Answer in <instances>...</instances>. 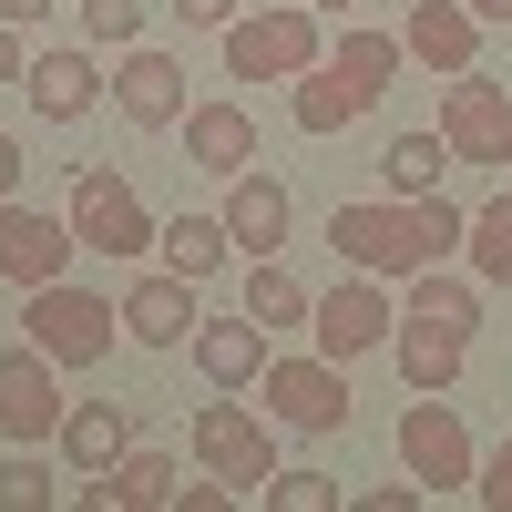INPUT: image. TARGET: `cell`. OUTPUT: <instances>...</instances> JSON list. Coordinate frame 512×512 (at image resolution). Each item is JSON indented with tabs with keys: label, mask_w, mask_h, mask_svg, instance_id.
Returning a JSON list of instances; mask_svg holds the SVG:
<instances>
[{
	"label": "cell",
	"mask_w": 512,
	"mask_h": 512,
	"mask_svg": "<svg viewBox=\"0 0 512 512\" xmlns=\"http://www.w3.org/2000/svg\"><path fill=\"white\" fill-rule=\"evenodd\" d=\"M461 236H472V216L451 195H359L328 216L338 267H369V277H420L441 256H461Z\"/></svg>",
	"instance_id": "6da1fadb"
},
{
	"label": "cell",
	"mask_w": 512,
	"mask_h": 512,
	"mask_svg": "<svg viewBox=\"0 0 512 512\" xmlns=\"http://www.w3.org/2000/svg\"><path fill=\"white\" fill-rule=\"evenodd\" d=\"M400 31H349L338 52H318L308 72L287 82V113H297V134H349L359 113H379V93L400 82Z\"/></svg>",
	"instance_id": "7a4b0ae2"
},
{
	"label": "cell",
	"mask_w": 512,
	"mask_h": 512,
	"mask_svg": "<svg viewBox=\"0 0 512 512\" xmlns=\"http://www.w3.org/2000/svg\"><path fill=\"white\" fill-rule=\"evenodd\" d=\"M31 349H52V369H103V349L123 338V308H103L93 287H72V277H52V287H31Z\"/></svg>",
	"instance_id": "3957f363"
},
{
	"label": "cell",
	"mask_w": 512,
	"mask_h": 512,
	"mask_svg": "<svg viewBox=\"0 0 512 512\" xmlns=\"http://www.w3.org/2000/svg\"><path fill=\"white\" fill-rule=\"evenodd\" d=\"M72 236L93 246V256H144L164 226L144 216L134 175H113V164H82V175H72Z\"/></svg>",
	"instance_id": "277c9868"
},
{
	"label": "cell",
	"mask_w": 512,
	"mask_h": 512,
	"mask_svg": "<svg viewBox=\"0 0 512 512\" xmlns=\"http://www.w3.org/2000/svg\"><path fill=\"white\" fill-rule=\"evenodd\" d=\"M441 144H451V164H512V82L451 72L441 82Z\"/></svg>",
	"instance_id": "5b68a950"
},
{
	"label": "cell",
	"mask_w": 512,
	"mask_h": 512,
	"mask_svg": "<svg viewBox=\"0 0 512 512\" xmlns=\"http://www.w3.org/2000/svg\"><path fill=\"white\" fill-rule=\"evenodd\" d=\"M318 62V11H236L226 21V72L236 82H297Z\"/></svg>",
	"instance_id": "8992f818"
},
{
	"label": "cell",
	"mask_w": 512,
	"mask_h": 512,
	"mask_svg": "<svg viewBox=\"0 0 512 512\" xmlns=\"http://www.w3.org/2000/svg\"><path fill=\"white\" fill-rule=\"evenodd\" d=\"M308 328H318V359H369V349H390V328H400V308H390V287H379L369 267H349L318 308H308Z\"/></svg>",
	"instance_id": "52a82bcc"
},
{
	"label": "cell",
	"mask_w": 512,
	"mask_h": 512,
	"mask_svg": "<svg viewBox=\"0 0 512 512\" xmlns=\"http://www.w3.org/2000/svg\"><path fill=\"white\" fill-rule=\"evenodd\" d=\"M195 461H205V472H226L246 502L277 482V441H267V420H256L246 400H205V410H195Z\"/></svg>",
	"instance_id": "ba28073f"
},
{
	"label": "cell",
	"mask_w": 512,
	"mask_h": 512,
	"mask_svg": "<svg viewBox=\"0 0 512 512\" xmlns=\"http://www.w3.org/2000/svg\"><path fill=\"white\" fill-rule=\"evenodd\" d=\"M400 461H410V482H431V492H472V431H461V410L441 400V390H420L410 410H400Z\"/></svg>",
	"instance_id": "9c48e42d"
},
{
	"label": "cell",
	"mask_w": 512,
	"mask_h": 512,
	"mask_svg": "<svg viewBox=\"0 0 512 512\" xmlns=\"http://www.w3.org/2000/svg\"><path fill=\"white\" fill-rule=\"evenodd\" d=\"M349 369L338 359H267V420L277 431H349Z\"/></svg>",
	"instance_id": "30bf717a"
},
{
	"label": "cell",
	"mask_w": 512,
	"mask_h": 512,
	"mask_svg": "<svg viewBox=\"0 0 512 512\" xmlns=\"http://www.w3.org/2000/svg\"><path fill=\"white\" fill-rule=\"evenodd\" d=\"M113 113L134 123V134H175V123H185V62L154 52V41H123V62H113Z\"/></svg>",
	"instance_id": "8fae6325"
},
{
	"label": "cell",
	"mask_w": 512,
	"mask_h": 512,
	"mask_svg": "<svg viewBox=\"0 0 512 512\" xmlns=\"http://www.w3.org/2000/svg\"><path fill=\"white\" fill-rule=\"evenodd\" d=\"M62 379H52V349H0V431L11 441H62Z\"/></svg>",
	"instance_id": "7c38bea8"
},
{
	"label": "cell",
	"mask_w": 512,
	"mask_h": 512,
	"mask_svg": "<svg viewBox=\"0 0 512 512\" xmlns=\"http://www.w3.org/2000/svg\"><path fill=\"white\" fill-rule=\"evenodd\" d=\"M72 246H82V236H72V216H31L21 195L0 205V277H11L21 297H31V287H52V277L72 267Z\"/></svg>",
	"instance_id": "4fadbf2b"
},
{
	"label": "cell",
	"mask_w": 512,
	"mask_h": 512,
	"mask_svg": "<svg viewBox=\"0 0 512 512\" xmlns=\"http://www.w3.org/2000/svg\"><path fill=\"white\" fill-rule=\"evenodd\" d=\"M400 52L431 62V72H482V11H472V0H410Z\"/></svg>",
	"instance_id": "5bb4252c"
},
{
	"label": "cell",
	"mask_w": 512,
	"mask_h": 512,
	"mask_svg": "<svg viewBox=\"0 0 512 512\" xmlns=\"http://www.w3.org/2000/svg\"><path fill=\"white\" fill-rule=\"evenodd\" d=\"M123 338H134V349H185L195 338V277H134L123 287Z\"/></svg>",
	"instance_id": "9a60e30c"
},
{
	"label": "cell",
	"mask_w": 512,
	"mask_h": 512,
	"mask_svg": "<svg viewBox=\"0 0 512 512\" xmlns=\"http://www.w3.org/2000/svg\"><path fill=\"white\" fill-rule=\"evenodd\" d=\"M287 226H297V205H287V185L277 175H226V236L246 246V256H287Z\"/></svg>",
	"instance_id": "2e32d148"
},
{
	"label": "cell",
	"mask_w": 512,
	"mask_h": 512,
	"mask_svg": "<svg viewBox=\"0 0 512 512\" xmlns=\"http://www.w3.org/2000/svg\"><path fill=\"white\" fill-rule=\"evenodd\" d=\"M21 93H31V113H41V123H82V113L103 103V72H93V52H31Z\"/></svg>",
	"instance_id": "e0dca14e"
},
{
	"label": "cell",
	"mask_w": 512,
	"mask_h": 512,
	"mask_svg": "<svg viewBox=\"0 0 512 512\" xmlns=\"http://www.w3.org/2000/svg\"><path fill=\"white\" fill-rule=\"evenodd\" d=\"M390 349H400V379H410V390H451V379H461V359H472V338H461V328H441V318H420V308H400Z\"/></svg>",
	"instance_id": "ac0fdd59"
},
{
	"label": "cell",
	"mask_w": 512,
	"mask_h": 512,
	"mask_svg": "<svg viewBox=\"0 0 512 512\" xmlns=\"http://www.w3.org/2000/svg\"><path fill=\"white\" fill-rule=\"evenodd\" d=\"M195 369L216 379V390H246V379H267V328L246 308L236 318H195Z\"/></svg>",
	"instance_id": "d6986e66"
},
{
	"label": "cell",
	"mask_w": 512,
	"mask_h": 512,
	"mask_svg": "<svg viewBox=\"0 0 512 512\" xmlns=\"http://www.w3.org/2000/svg\"><path fill=\"white\" fill-rule=\"evenodd\" d=\"M123 451H134V410L123 400H72L62 410V461L72 472H113Z\"/></svg>",
	"instance_id": "ffe728a7"
},
{
	"label": "cell",
	"mask_w": 512,
	"mask_h": 512,
	"mask_svg": "<svg viewBox=\"0 0 512 512\" xmlns=\"http://www.w3.org/2000/svg\"><path fill=\"white\" fill-rule=\"evenodd\" d=\"M246 154H256L246 103H185V164H205V175H246Z\"/></svg>",
	"instance_id": "44dd1931"
},
{
	"label": "cell",
	"mask_w": 512,
	"mask_h": 512,
	"mask_svg": "<svg viewBox=\"0 0 512 512\" xmlns=\"http://www.w3.org/2000/svg\"><path fill=\"white\" fill-rule=\"evenodd\" d=\"M441 175H451V144L420 123V134H390V154H379V185L390 195H441Z\"/></svg>",
	"instance_id": "7402d4cb"
},
{
	"label": "cell",
	"mask_w": 512,
	"mask_h": 512,
	"mask_svg": "<svg viewBox=\"0 0 512 512\" xmlns=\"http://www.w3.org/2000/svg\"><path fill=\"white\" fill-rule=\"evenodd\" d=\"M154 246H164V267H175V277H195V287H205V277H216L226 256H236V236H226V216H175V226H164Z\"/></svg>",
	"instance_id": "603a6c76"
},
{
	"label": "cell",
	"mask_w": 512,
	"mask_h": 512,
	"mask_svg": "<svg viewBox=\"0 0 512 512\" xmlns=\"http://www.w3.org/2000/svg\"><path fill=\"white\" fill-rule=\"evenodd\" d=\"M308 308H318V297L297 287V277L277 267V256H256V277H246V318L277 338V328H308Z\"/></svg>",
	"instance_id": "cb8c5ba5"
},
{
	"label": "cell",
	"mask_w": 512,
	"mask_h": 512,
	"mask_svg": "<svg viewBox=\"0 0 512 512\" xmlns=\"http://www.w3.org/2000/svg\"><path fill=\"white\" fill-rule=\"evenodd\" d=\"M400 308H420V318H441V328L472 338V328H482V277H441V267H420Z\"/></svg>",
	"instance_id": "d4e9b609"
},
{
	"label": "cell",
	"mask_w": 512,
	"mask_h": 512,
	"mask_svg": "<svg viewBox=\"0 0 512 512\" xmlns=\"http://www.w3.org/2000/svg\"><path fill=\"white\" fill-rule=\"evenodd\" d=\"M461 256H472V277H482V287H512V195H492L482 216H472Z\"/></svg>",
	"instance_id": "484cf974"
},
{
	"label": "cell",
	"mask_w": 512,
	"mask_h": 512,
	"mask_svg": "<svg viewBox=\"0 0 512 512\" xmlns=\"http://www.w3.org/2000/svg\"><path fill=\"white\" fill-rule=\"evenodd\" d=\"M41 502H62V472L31 441H11V461H0V512H41Z\"/></svg>",
	"instance_id": "4316f807"
},
{
	"label": "cell",
	"mask_w": 512,
	"mask_h": 512,
	"mask_svg": "<svg viewBox=\"0 0 512 512\" xmlns=\"http://www.w3.org/2000/svg\"><path fill=\"white\" fill-rule=\"evenodd\" d=\"M256 502H267V512H338V502H349V492H338L328 472H277V482L256 492Z\"/></svg>",
	"instance_id": "83f0119b"
},
{
	"label": "cell",
	"mask_w": 512,
	"mask_h": 512,
	"mask_svg": "<svg viewBox=\"0 0 512 512\" xmlns=\"http://www.w3.org/2000/svg\"><path fill=\"white\" fill-rule=\"evenodd\" d=\"M82 31L123 52V41H144V0H82Z\"/></svg>",
	"instance_id": "f1b7e54d"
},
{
	"label": "cell",
	"mask_w": 512,
	"mask_h": 512,
	"mask_svg": "<svg viewBox=\"0 0 512 512\" xmlns=\"http://www.w3.org/2000/svg\"><path fill=\"white\" fill-rule=\"evenodd\" d=\"M226 502H246L226 472H205V482H175V502H164V512H226Z\"/></svg>",
	"instance_id": "f546056e"
},
{
	"label": "cell",
	"mask_w": 512,
	"mask_h": 512,
	"mask_svg": "<svg viewBox=\"0 0 512 512\" xmlns=\"http://www.w3.org/2000/svg\"><path fill=\"white\" fill-rule=\"evenodd\" d=\"M472 492H482V502H492V512H512V441H502V451H492V461H482V472H472Z\"/></svg>",
	"instance_id": "4dcf8cb0"
},
{
	"label": "cell",
	"mask_w": 512,
	"mask_h": 512,
	"mask_svg": "<svg viewBox=\"0 0 512 512\" xmlns=\"http://www.w3.org/2000/svg\"><path fill=\"white\" fill-rule=\"evenodd\" d=\"M175 21H185V31H226L236 0H175Z\"/></svg>",
	"instance_id": "1f68e13d"
},
{
	"label": "cell",
	"mask_w": 512,
	"mask_h": 512,
	"mask_svg": "<svg viewBox=\"0 0 512 512\" xmlns=\"http://www.w3.org/2000/svg\"><path fill=\"white\" fill-rule=\"evenodd\" d=\"M369 512H420V482H379V492H359Z\"/></svg>",
	"instance_id": "d6a6232c"
},
{
	"label": "cell",
	"mask_w": 512,
	"mask_h": 512,
	"mask_svg": "<svg viewBox=\"0 0 512 512\" xmlns=\"http://www.w3.org/2000/svg\"><path fill=\"white\" fill-rule=\"evenodd\" d=\"M31 62H21V21H0V82H21Z\"/></svg>",
	"instance_id": "836d02e7"
},
{
	"label": "cell",
	"mask_w": 512,
	"mask_h": 512,
	"mask_svg": "<svg viewBox=\"0 0 512 512\" xmlns=\"http://www.w3.org/2000/svg\"><path fill=\"white\" fill-rule=\"evenodd\" d=\"M11 195H21V144L0 134V205H11Z\"/></svg>",
	"instance_id": "e575fe53"
},
{
	"label": "cell",
	"mask_w": 512,
	"mask_h": 512,
	"mask_svg": "<svg viewBox=\"0 0 512 512\" xmlns=\"http://www.w3.org/2000/svg\"><path fill=\"white\" fill-rule=\"evenodd\" d=\"M0 21H21V31H31V21H52V0H0Z\"/></svg>",
	"instance_id": "d590c367"
},
{
	"label": "cell",
	"mask_w": 512,
	"mask_h": 512,
	"mask_svg": "<svg viewBox=\"0 0 512 512\" xmlns=\"http://www.w3.org/2000/svg\"><path fill=\"white\" fill-rule=\"evenodd\" d=\"M472 11H482V21H512V0H472Z\"/></svg>",
	"instance_id": "8d00e7d4"
},
{
	"label": "cell",
	"mask_w": 512,
	"mask_h": 512,
	"mask_svg": "<svg viewBox=\"0 0 512 512\" xmlns=\"http://www.w3.org/2000/svg\"><path fill=\"white\" fill-rule=\"evenodd\" d=\"M308 11H359V0H308Z\"/></svg>",
	"instance_id": "74e56055"
}]
</instances>
